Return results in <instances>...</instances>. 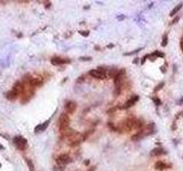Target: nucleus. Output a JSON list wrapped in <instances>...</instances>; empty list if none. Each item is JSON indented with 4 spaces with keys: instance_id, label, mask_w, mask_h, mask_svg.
Segmentation results:
<instances>
[{
    "instance_id": "1",
    "label": "nucleus",
    "mask_w": 183,
    "mask_h": 171,
    "mask_svg": "<svg viewBox=\"0 0 183 171\" xmlns=\"http://www.w3.org/2000/svg\"><path fill=\"white\" fill-rule=\"evenodd\" d=\"M153 132H155V124H153V123H150V124L143 127V129H141L136 135H134V136L132 137V139H133V140H140V139H142L144 137H146L148 135L153 133Z\"/></svg>"
},
{
    "instance_id": "2",
    "label": "nucleus",
    "mask_w": 183,
    "mask_h": 171,
    "mask_svg": "<svg viewBox=\"0 0 183 171\" xmlns=\"http://www.w3.org/2000/svg\"><path fill=\"white\" fill-rule=\"evenodd\" d=\"M106 72H108V70H105L103 67H99V68H96V70L89 71V75L93 77V78H95V79L103 80L108 78V77H106Z\"/></svg>"
},
{
    "instance_id": "3",
    "label": "nucleus",
    "mask_w": 183,
    "mask_h": 171,
    "mask_svg": "<svg viewBox=\"0 0 183 171\" xmlns=\"http://www.w3.org/2000/svg\"><path fill=\"white\" fill-rule=\"evenodd\" d=\"M69 123H70V118L68 113H63L61 114L60 120H58V127H60V131L64 130L66 128H69Z\"/></svg>"
},
{
    "instance_id": "4",
    "label": "nucleus",
    "mask_w": 183,
    "mask_h": 171,
    "mask_svg": "<svg viewBox=\"0 0 183 171\" xmlns=\"http://www.w3.org/2000/svg\"><path fill=\"white\" fill-rule=\"evenodd\" d=\"M13 143L18 149L24 151L26 148V145H27V140H26L25 138H23L22 136H16V137H14Z\"/></svg>"
},
{
    "instance_id": "5",
    "label": "nucleus",
    "mask_w": 183,
    "mask_h": 171,
    "mask_svg": "<svg viewBox=\"0 0 183 171\" xmlns=\"http://www.w3.org/2000/svg\"><path fill=\"white\" fill-rule=\"evenodd\" d=\"M82 140H85V137H84V135H81L79 132H76L72 137L69 138V143H70V145H72V146L80 144Z\"/></svg>"
},
{
    "instance_id": "6",
    "label": "nucleus",
    "mask_w": 183,
    "mask_h": 171,
    "mask_svg": "<svg viewBox=\"0 0 183 171\" xmlns=\"http://www.w3.org/2000/svg\"><path fill=\"white\" fill-rule=\"evenodd\" d=\"M71 162V158L68 155V154H61L58 158H56V163L60 165V167H64L66 164H69Z\"/></svg>"
},
{
    "instance_id": "7",
    "label": "nucleus",
    "mask_w": 183,
    "mask_h": 171,
    "mask_svg": "<svg viewBox=\"0 0 183 171\" xmlns=\"http://www.w3.org/2000/svg\"><path fill=\"white\" fill-rule=\"evenodd\" d=\"M24 80L29 81V83H30L33 88L39 87V86H41V84L44 83V80H42L41 77H34V78H29V77H25V79Z\"/></svg>"
},
{
    "instance_id": "8",
    "label": "nucleus",
    "mask_w": 183,
    "mask_h": 171,
    "mask_svg": "<svg viewBox=\"0 0 183 171\" xmlns=\"http://www.w3.org/2000/svg\"><path fill=\"white\" fill-rule=\"evenodd\" d=\"M77 110V104L75 102H68L65 104V111L68 114H72L75 113Z\"/></svg>"
},
{
    "instance_id": "9",
    "label": "nucleus",
    "mask_w": 183,
    "mask_h": 171,
    "mask_svg": "<svg viewBox=\"0 0 183 171\" xmlns=\"http://www.w3.org/2000/svg\"><path fill=\"white\" fill-rule=\"evenodd\" d=\"M139 101V96H136V95H134V96H132L131 98L125 103V105L124 106H121L120 108H130L131 106H133L136 102Z\"/></svg>"
},
{
    "instance_id": "10",
    "label": "nucleus",
    "mask_w": 183,
    "mask_h": 171,
    "mask_svg": "<svg viewBox=\"0 0 183 171\" xmlns=\"http://www.w3.org/2000/svg\"><path fill=\"white\" fill-rule=\"evenodd\" d=\"M65 63H70V59L68 58H61V57H53L52 64L53 65H62Z\"/></svg>"
},
{
    "instance_id": "11",
    "label": "nucleus",
    "mask_w": 183,
    "mask_h": 171,
    "mask_svg": "<svg viewBox=\"0 0 183 171\" xmlns=\"http://www.w3.org/2000/svg\"><path fill=\"white\" fill-rule=\"evenodd\" d=\"M48 124H49V120L46 121V122H44L42 124H39L38 127H36V128H34V132H36V133H39V132L44 131V130L48 127Z\"/></svg>"
},
{
    "instance_id": "12",
    "label": "nucleus",
    "mask_w": 183,
    "mask_h": 171,
    "mask_svg": "<svg viewBox=\"0 0 183 171\" xmlns=\"http://www.w3.org/2000/svg\"><path fill=\"white\" fill-rule=\"evenodd\" d=\"M170 167V164H166L165 162H163V161H158L156 162V164H155V168L157 169V170H165L166 168H168Z\"/></svg>"
},
{
    "instance_id": "13",
    "label": "nucleus",
    "mask_w": 183,
    "mask_h": 171,
    "mask_svg": "<svg viewBox=\"0 0 183 171\" xmlns=\"http://www.w3.org/2000/svg\"><path fill=\"white\" fill-rule=\"evenodd\" d=\"M166 152L163 149V148H155L152 152H151V155L152 156H158V155H163V154H165Z\"/></svg>"
},
{
    "instance_id": "14",
    "label": "nucleus",
    "mask_w": 183,
    "mask_h": 171,
    "mask_svg": "<svg viewBox=\"0 0 183 171\" xmlns=\"http://www.w3.org/2000/svg\"><path fill=\"white\" fill-rule=\"evenodd\" d=\"M6 96H7V99H9V101H15V99L18 97V95L14 91V90H11L9 92H7Z\"/></svg>"
},
{
    "instance_id": "15",
    "label": "nucleus",
    "mask_w": 183,
    "mask_h": 171,
    "mask_svg": "<svg viewBox=\"0 0 183 171\" xmlns=\"http://www.w3.org/2000/svg\"><path fill=\"white\" fill-rule=\"evenodd\" d=\"M182 7H183V2L179 3V5H177V6H176V7H175V8H174L172 12H170V16H175V15H176V13H177V12H179V10H180Z\"/></svg>"
},
{
    "instance_id": "16",
    "label": "nucleus",
    "mask_w": 183,
    "mask_h": 171,
    "mask_svg": "<svg viewBox=\"0 0 183 171\" xmlns=\"http://www.w3.org/2000/svg\"><path fill=\"white\" fill-rule=\"evenodd\" d=\"M26 164L29 165L30 171H34V165H33V163H32V161L30 158H26Z\"/></svg>"
},
{
    "instance_id": "17",
    "label": "nucleus",
    "mask_w": 183,
    "mask_h": 171,
    "mask_svg": "<svg viewBox=\"0 0 183 171\" xmlns=\"http://www.w3.org/2000/svg\"><path fill=\"white\" fill-rule=\"evenodd\" d=\"M167 43H168V37H167V34H164V37H163V42H161V46H163V47H166V46H167Z\"/></svg>"
},
{
    "instance_id": "18",
    "label": "nucleus",
    "mask_w": 183,
    "mask_h": 171,
    "mask_svg": "<svg viewBox=\"0 0 183 171\" xmlns=\"http://www.w3.org/2000/svg\"><path fill=\"white\" fill-rule=\"evenodd\" d=\"M151 99H152V102H153V103H155V104H156L157 106L161 105V101H160V99H159L158 97H156V96H153V97H152Z\"/></svg>"
},
{
    "instance_id": "19",
    "label": "nucleus",
    "mask_w": 183,
    "mask_h": 171,
    "mask_svg": "<svg viewBox=\"0 0 183 171\" xmlns=\"http://www.w3.org/2000/svg\"><path fill=\"white\" fill-rule=\"evenodd\" d=\"M164 86H165V82H164V81H161V82H160V83H159V84H158L157 87H156V88H155V90H153V91H155V92L159 91V90H160V89H161V88H163V87H164Z\"/></svg>"
},
{
    "instance_id": "20",
    "label": "nucleus",
    "mask_w": 183,
    "mask_h": 171,
    "mask_svg": "<svg viewBox=\"0 0 183 171\" xmlns=\"http://www.w3.org/2000/svg\"><path fill=\"white\" fill-rule=\"evenodd\" d=\"M153 54V56H155V57H164V54L163 53H160V52H155V53H152Z\"/></svg>"
},
{
    "instance_id": "21",
    "label": "nucleus",
    "mask_w": 183,
    "mask_h": 171,
    "mask_svg": "<svg viewBox=\"0 0 183 171\" xmlns=\"http://www.w3.org/2000/svg\"><path fill=\"white\" fill-rule=\"evenodd\" d=\"M80 34H81V36H85V37H88L89 32H88V31H80Z\"/></svg>"
},
{
    "instance_id": "22",
    "label": "nucleus",
    "mask_w": 183,
    "mask_h": 171,
    "mask_svg": "<svg viewBox=\"0 0 183 171\" xmlns=\"http://www.w3.org/2000/svg\"><path fill=\"white\" fill-rule=\"evenodd\" d=\"M92 57L87 56V57H80V61H91Z\"/></svg>"
},
{
    "instance_id": "23",
    "label": "nucleus",
    "mask_w": 183,
    "mask_h": 171,
    "mask_svg": "<svg viewBox=\"0 0 183 171\" xmlns=\"http://www.w3.org/2000/svg\"><path fill=\"white\" fill-rule=\"evenodd\" d=\"M124 18H125V16H118L117 17V20H119V21H120V20H124Z\"/></svg>"
},
{
    "instance_id": "24",
    "label": "nucleus",
    "mask_w": 183,
    "mask_h": 171,
    "mask_svg": "<svg viewBox=\"0 0 183 171\" xmlns=\"http://www.w3.org/2000/svg\"><path fill=\"white\" fill-rule=\"evenodd\" d=\"M182 115H183V111H182V112H180V113H179V115L176 117V119H179L180 117H182Z\"/></svg>"
},
{
    "instance_id": "25",
    "label": "nucleus",
    "mask_w": 183,
    "mask_h": 171,
    "mask_svg": "<svg viewBox=\"0 0 183 171\" xmlns=\"http://www.w3.org/2000/svg\"><path fill=\"white\" fill-rule=\"evenodd\" d=\"M177 21H179V17H176V18H175V20H174V21H173V23H172V24H174V23H176V22H177Z\"/></svg>"
},
{
    "instance_id": "26",
    "label": "nucleus",
    "mask_w": 183,
    "mask_h": 171,
    "mask_svg": "<svg viewBox=\"0 0 183 171\" xmlns=\"http://www.w3.org/2000/svg\"><path fill=\"white\" fill-rule=\"evenodd\" d=\"M108 48H113V45H112V43H110V45H108Z\"/></svg>"
},
{
    "instance_id": "27",
    "label": "nucleus",
    "mask_w": 183,
    "mask_h": 171,
    "mask_svg": "<svg viewBox=\"0 0 183 171\" xmlns=\"http://www.w3.org/2000/svg\"><path fill=\"white\" fill-rule=\"evenodd\" d=\"M94 170H95V167H92V168L88 171H94Z\"/></svg>"
},
{
    "instance_id": "28",
    "label": "nucleus",
    "mask_w": 183,
    "mask_h": 171,
    "mask_svg": "<svg viewBox=\"0 0 183 171\" xmlns=\"http://www.w3.org/2000/svg\"><path fill=\"white\" fill-rule=\"evenodd\" d=\"M85 164H86V165H88V164H89V161H88V160H87V161H85Z\"/></svg>"
},
{
    "instance_id": "29",
    "label": "nucleus",
    "mask_w": 183,
    "mask_h": 171,
    "mask_svg": "<svg viewBox=\"0 0 183 171\" xmlns=\"http://www.w3.org/2000/svg\"><path fill=\"white\" fill-rule=\"evenodd\" d=\"M181 49L183 50V39H182V41H181Z\"/></svg>"
},
{
    "instance_id": "30",
    "label": "nucleus",
    "mask_w": 183,
    "mask_h": 171,
    "mask_svg": "<svg viewBox=\"0 0 183 171\" xmlns=\"http://www.w3.org/2000/svg\"><path fill=\"white\" fill-rule=\"evenodd\" d=\"M179 103H180V104H182V103H183V98L181 99V101H180V102H179Z\"/></svg>"
},
{
    "instance_id": "31",
    "label": "nucleus",
    "mask_w": 183,
    "mask_h": 171,
    "mask_svg": "<svg viewBox=\"0 0 183 171\" xmlns=\"http://www.w3.org/2000/svg\"><path fill=\"white\" fill-rule=\"evenodd\" d=\"M0 167H1V164H0Z\"/></svg>"
}]
</instances>
